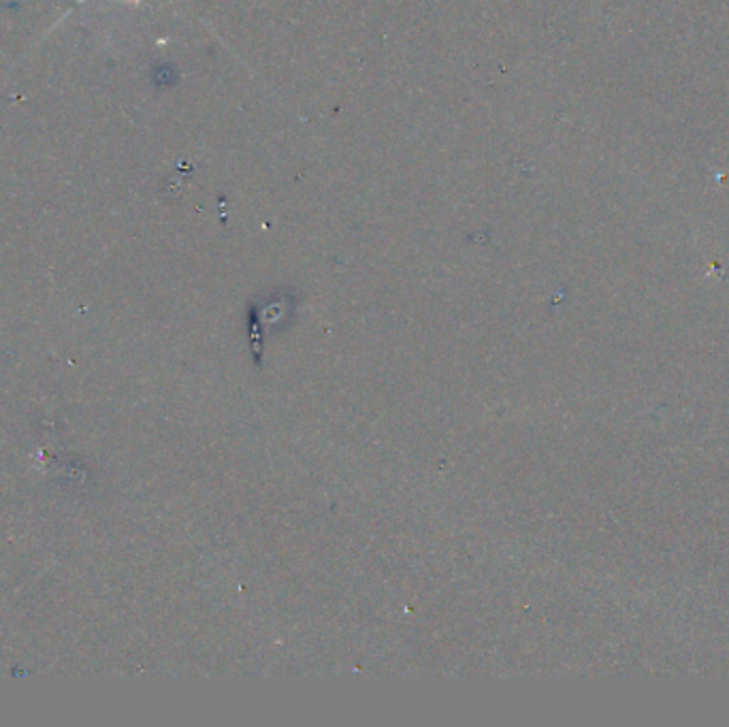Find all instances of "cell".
Masks as SVG:
<instances>
[{
    "instance_id": "obj_1",
    "label": "cell",
    "mask_w": 729,
    "mask_h": 727,
    "mask_svg": "<svg viewBox=\"0 0 729 727\" xmlns=\"http://www.w3.org/2000/svg\"><path fill=\"white\" fill-rule=\"evenodd\" d=\"M79 2H84V0H79Z\"/></svg>"
}]
</instances>
